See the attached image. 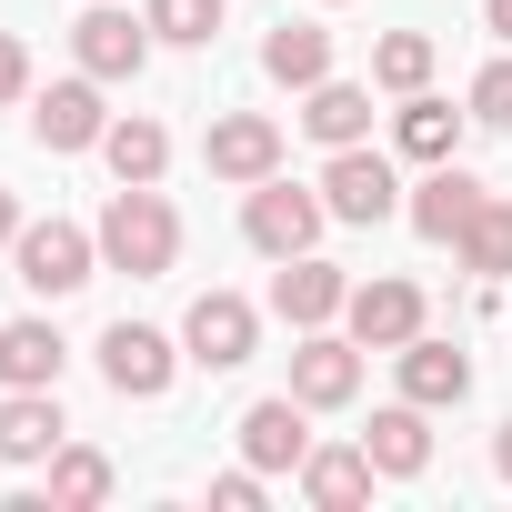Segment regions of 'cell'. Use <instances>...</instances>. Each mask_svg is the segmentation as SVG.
I'll use <instances>...</instances> for the list:
<instances>
[{"instance_id":"obj_9","label":"cell","mask_w":512,"mask_h":512,"mask_svg":"<svg viewBox=\"0 0 512 512\" xmlns=\"http://www.w3.org/2000/svg\"><path fill=\"white\" fill-rule=\"evenodd\" d=\"M71 51H81L91 81H141V61H151V21H131V11H81V21H71Z\"/></svg>"},{"instance_id":"obj_21","label":"cell","mask_w":512,"mask_h":512,"mask_svg":"<svg viewBox=\"0 0 512 512\" xmlns=\"http://www.w3.org/2000/svg\"><path fill=\"white\" fill-rule=\"evenodd\" d=\"M302 131H312V141H332V151H352V141L372 131V91H362V81H312Z\"/></svg>"},{"instance_id":"obj_10","label":"cell","mask_w":512,"mask_h":512,"mask_svg":"<svg viewBox=\"0 0 512 512\" xmlns=\"http://www.w3.org/2000/svg\"><path fill=\"white\" fill-rule=\"evenodd\" d=\"M31 131H41V151H101V131H111L101 81H91V71H81V81H51V91L31 101Z\"/></svg>"},{"instance_id":"obj_26","label":"cell","mask_w":512,"mask_h":512,"mask_svg":"<svg viewBox=\"0 0 512 512\" xmlns=\"http://www.w3.org/2000/svg\"><path fill=\"white\" fill-rule=\"evenodd\" d=\"M372 81H382V91H422V81H432V31H392V41L372 51Z\"/></svg>"},{"instance_id":"obj_3","label":"cell","mask_w":512,"mask_h":512,"mask_svg":"<svg viewBox=\"0 0 512 512\" xmlns=\"http://www.w3.org/2000/svg\"><path fill=\"white\" fill-rule=\"evenodd\" d=\"M11 262H21V282L31 292H81L91 282V262H101V231H81V221H21V241H11Z\"/></svg>"},{"instance_id":"obj_33","label":"cell","mask_w":512,"mask_h":512,"mask_svg":"<svg viewBox=\"0 0 512 512\" xmlns=\"http://www.w3.org/2000/svg\"><path fill=\"white\" fill-rule=\"evenodd\" d=\"M492 462H502V482H512V422H502V442H492Z\"/></svg>"},{"instance_id":"obj_18","label":"cell","mask_w":512,"mask_h":512,"mask_svg":"<svg viewBox=\"0 0 512 512\" xmlns=\"http://www.w3.org/2000/svg\"><path fill=\"white\" fill-rule=\"evenodd\" d=\"M302 492H312L322 512H362V502H372V452H362V442L312 452V462H302Z\"/></svg>"},{"instance_id":"obj_6","label":"cell","mask_w":512,"mask_h":512,"mask_svg":"<svg viewBox=\"0 0 512 512\" xmlns=\"http://www.w3.org/2000/svg\"><path fill=\"white\" fill-rule=\"evenodd\" d=\"M241 462H251V472H302V462H312V402H302V392L251 402V412H241Z\"/></svg>"},{"instance_id":"obj_12","label":"cell","mask_w":512,"mask_h":512,"mask_svg":"<svg viewBox=\"0 0 512 512\" xmlns=\"http://www.w3.org/2000/svg\"><path fill=\"white\" fill-rule=\"evenodd\" d=\"M342 302H352V282H342L332 262H312V251H292V262L272 272V312H282L292 332H322V322H332Z\"/></svg>"},{"instance_id":"obj_2","label":"cell","mask_w":512,"mask_h":512,"mask_svg":"<svg viewBox=\"0 0 512 512\" xmlns=\"http://www.w3.org/2000/svg\"><path fill=\"white\" fill-rule=\"evenodd\" d=\"M322 221H332V201H322V191H292V181H251V201H241V231H251V251H262V262L312 251Z\"/></svg>"},{"instance_id":"obj_31","label":"cell","mask_w":512,"mask_h":512,"mask_svg":"<svg viewBox=\"0 0 512 512\" xmlns=\"http://www.w3.org/2000/svg\"><path fill=\"white\" fill-rule=\"evenodd\" d=\"M0 241H21V201L11 191H0Z\"/></svg>"},{"instance_id":"obj_11","label":"cell","mask_w":512,"mask_h":512,"mask_svg":"<svg viewBox=\"0 0 512 512\" xmlns=\"http://www.w3.org/2000/svg\"><path fill=\"white\" fill-rule=\"evenodd\" d=\"M342 322H352L362 352H402V342L422 332V292H412V282H352Z\"/></svg>"},{"instance_id":"obj_8","label":"cell","mask_w":512,"mask_h":512,"mask_svg":"<svg viewBox=\"0 0 512 512\" xmlns=\"http://www.w3.org/2000/svg\"><path fill=\"white\" fill-rule=\"evenodd\" d=\"M101 372H111L121 402H161L171 372H181V352H171L151 322H111V332H101Z\"/></svg>"},{"instance_id":"obj_14","label":"cell","mask_w":512,"mask_h":512,"mask_svg":"<svg viewBox=\"0 0 512 512\" xmlns=\"http://www.w3.org/2000/svg\"><path fill=\"white\" fill-rule=\"evenodd\" d=\"M392 362H402V402H422V412H452V402L472 392V362H462L452 342H432V332H412Z\"/></svg>"},{"instance_id":"obj_16","label":"cell","mask_w":512,"mask_h":512,"mask_svg":"<svg viewBox=\"0 0 512 512\" xmlns=\"http://www.w3.org/2000/svg\"><path fill=\"white\" fill-rule=\"evenodd\" d=\"M362 452H372V472H392V482H412V472L432 462V422H422V402H392V412H372V432H362Z\"/></svg>"},{"instance_id":"obj_7","label":"cell","mask_w":512,"mask_h":512,"mask_svg":"<svg viewBox=\"0 0 512 512\" xmlns=\"http://www.w3.org/2000/svg\"><path fill=\"white\" fill-rule=\"evenodd\" d=\"M322 201H332V221H362V231H372V221H392V211H402V181H392V161H382V151H362V141H352V151H332Z\"/></svg>"},{"instance_id":"obj_30","label":"cell","mask_w":512,"mask_h":512,"mask_svg":"<svg viewBox=\"0 0 512 512\" xmlns=\"http://www.w3.org/2000/svg\"><path fill=\"white\" fill-rule=\"evenodd\" d=\"M21 91H31V51L0 31V101H21Z\"/></svg>"},{"instance_id":"obj_24","label":"cell","mask_w":512,"mask_h":512,"mask_svg":"<svg viewBox=\"0 0 512 512\" xmlns=\"http://www.w3.org/2000/svg\"><path fill=\"white\" fill-rule=\"evenodd\" d=\"M452 251H462V272L502 282V272H512V201H482V211L462 221V241H452Z\"/></svg>"},{"instance_id":"obj_19","label":"cell","mask_w":512,"mask_h":512,"mask_svg":"<svg viewBox=\"0 0 512 512\" xmlns=\"http://www.w3.org/2000/svg\"><path fill=\"white\" fill-rule=\"evenodd\" d=\"M61 452V402L51 392H11L0 402V462H51Z\"/></svg>"},{"instance_id":"obj_22","label":"cell","mask_w":512,"mask_h":512,"mask_svg":"<svg viewBox=\"0 0 512 512\" xmlns=\"http://www.w3.org/2000/svg\"><path fill=\"white\" fill-rule=\"evenodd\" d=\"M392 141H402L412 161H452V151H462V111H452V101H432V91H402Z\"/></svg>"},{"instance_id":"obj_4","label":"cell","mask_w":512,"mask_h":512,"mask_svg":"<svg viewBox=\"0 0 512 512\" xmlns=\"http://www.w3.org/2000/svg\"><path fill=\"white\" fill-rule=\"evenodd\" d=\"M251 342H262V312H251L241 292H201V302H191V322H181V352H191L201 372H241V362H251Z\"/></svg>"},{"instance_id":"obj_20","label":"cell","mask_w":512,"mask_h":512,"mask_svg":"<svg viewBox=\"0 0 512 512\" xmlns=\"http://www.w3.org/2000/svg\"><path fill=\"white\" fill-rule=\"evenodd\" d=\"M262 71H272V81H292V91L332 81V31H322V21H282V31L262 41Z\"/></svg>"},{"instance_id":"obj_1","label":"cell","mask_w":512,"mask_h":512,"mask_svg":"<svg viewBox=\"0 0 512 512\" xmlns=\"http://www.w3.org/2000/svg\"><path fill=\"white\" fill-rule=\"evenodd\" d=\"M101 262L131 272V282H161V272L181 262V211H171L151 181H121V191H111V211H101Z\"/></svg>"},{"instance_id":"obj_5","label":"cell","mask_w":512,"mask_h":512,"mask_svg":"<svg viewBox=\"0 0 512 512\" xmlns=\"http://www.w3.org/2000/svg\"><path fill=\"white\" fill-rule=\"evenodd\" d=\"M201 161H211V181H272L282 171V121H262V111H221L211 131H201Z\"/></svg>"},{"instance_id":"obj_27","label":"cell","mask_w":512,"mask_h":512,"mask_svg":"<svg viewBox=\"0 0 512 512\" xmlns=\"http://www.w3.org/2000/svg\"><path fill=\"white\" fill-rule=\"evenodd\" d=\"M151 41H181V51H201L211 31H221V0H151Z\"/></svg>"},{"instance_id":"obj_23","label":"cell","mask_w":512,"mask_h":512,"mask_svg":"<svg viewBox=\"0 0 512 512\" xmlns=\"http://www.w3.org/2000/svg\"><path fill=\"white\" fill-rule=\"evenodd\" d=\"M101 161H111V181H161V171H171V131L131 111V121L101 131Z\"/></svg>"},{"instance_id":"obj_17","label":"cell","mask_w":512,"mask_h":512,"mask_svg":"<svg viewBox=\"0 0 512 512\" xmlns=\"http://www.w3.org/2000/svg\"><path fill=\"white\" fill-rule=\"evenodd\" d=\"M61 362H71V342L51 322H11V332H0V382H11V392H51Z\"/></svg>"},{"instance_id":"obj_32","label":"cell","mask_w":512,"mask_h":512,"mask_svg":"<svg viewBox=\"0 0 512 512\" xmlns=\"http://www.w3.org/2000/svg\"><path fill=\"white\" fill-rule=\"evenodd\" d=\"M482 21H492V31H502V41H512V0H482Z\"/></svg>"},{"instance_id":"obj_28","label":"cell","mask_w":512,"mask_h":512,"mask_svg":"<svg viewBox=\"0 0 512 512\" xmlns=\"http://www.w3.org/2000/svg\"><path fill=\"white\" fill-rule=\"evenodd\" d=\"M472 121H492V131H512V61H492V71L472 81Z\"/></svg>"},{"instance_id":"obj_15","label":"cell","mask_w":512,"mask_h":512,"mask_svg":"<svg viewBox=\"0 0 512 512\" xmlns=\"http://www.w3.org/2000/svg\"><path fill=\"white\" fill-rule=\"evenodd\" d=\"M482 201H492V191H482L462 161H432V181L412 191V231H422V241H462V221H472Z\"/></svg>"},{"instance_id":"obj_13","label":"cell","mask_w":512,"mask_h":512,"mask_svg":"<svg viewBox=\"0 0 512 512\" xmlns=\"http://www.w3.org/2000/svg\"><path fill=\"white\" fill-rule=\"evenodd\" d=\"M292 392H302L312 412H342V402L362 392V342H332V332H302V352H292Z\"/></svg>"},{"instance_id":"obj_25","label":"cell","mask_w":512,"mask_h":512,"mask_svg":"<svg viewBox=\"0 0 512 512\" xmlns=\"http://www.w3.org/2000/svg\"><path fill=\"white\" fill-rule=\"evenodd\" d=\"M51 502H61V512H91V502H111V462H101L91 442H61V452H51Z\"/></svg>"},{"instance_id":"obj_29","label":"cell","mask_w":512,"mask_h":512,"mask_svg":"<svg viewBox=\"0 0 512 512\" xmlns=\"http://www.w3.org/2000/svg\"><path fill=\"white\" fill-rule=\"evenodd\" d=\"M211 502H221V512H262V472H221Z\"/></svg>"}]
</instances>
